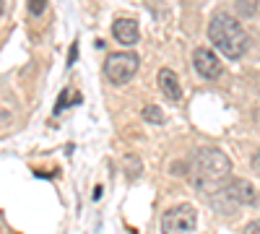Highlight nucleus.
I'll list each match as a JSON object with an SVG mask.
<instances>
[{
  "mask_svg": "<svg viewBox=\"0 0 260 234\" xmlns=\"http://www.w3.org/2000/svg\"><path fill=\"white\" fill-rule=\"evenodd\" d=\"M71 102H73V104H78V102H81V94H78V91H62V94H60V99H57L55 115H60V112L71 104Z\"/></svg>",
  "mask_w": 260,
  "mask_h": 234,
  "instance_id": "9",
  "label": "nucleus"
},
{
  "mask_svg": "<svg viewBox=\"0 0 260 234\" xmlns=\"http://www.w3.org/2000/svg\"><path fill=\"white\" fill-rule=\"evenodd\" d=\"M252 166H255V172L260 175V148H257V151L252 154Z\"/></svg>",
  "mask_w": 260,
  "mask_h": 234,
  "instance_id": "15",
  "label": "nucleus"
},
{
  "mask_svg": "<svg viewBox=\"0 0 260 234\" xmlns=\"http://www.w3.org/2000/svg\"><path fill=\"white\" fill-rule=\"evenodd\" d=\"M45 8H47V3H45V0H31V3H29V13H31V16L45 13Z\"/></svg>",
  "mask_w": 260,
  "mask_h": 234,
  "instance_id": "12",
  "label": "nucleus"
},
{
  "mask_svg": "<svg viewBox=\"0 0 260 234\" xmlns=\"http://www.w3.org/2000/svg\"><path fill=\"white\" fill-rule=\"evenodd\" d=\"M156 81H159V89H161V94H164L169 102H177V99H182V86H180V81H177L175 71L161 68V71H159V76H156Z\"/></svg>",
  "mask_w": 260,
  "mask_h": 234,
  "instance_id": "8",
  "label": "nucleus"
},
{
  "mask_svg": "<svg viewBox=\"0 0 260 234\" xmlns=\"http://www.w3.org/2000/svg\"><path fill=\"white\" fill-rule=\"evenodd\" d=\"M257 200V193H255V187L247 182V180H242V177H234V180H229L219 193H216L213 198H211V203L216 206V211L219 214H237V206H250V203H255Z\"/></svg>",
  "mask_w": 260,
  "mask_h": 234,
  "instance_id": "3",
  "label": "nucleus"
},
{
  "mask_svg": "<svg viewBox=\"0 0 260 234\" xmlns=\"http://www.w3.org/2000/svg\"><path fill=\"white\" fill-rule=\"evenodd\" d=\"M208 39L211 45L229 60H240L247 52L250 37L242 29V24L226 11H216L208 21Z\"/></svg>",
  "mask_w": 260,
  "mask_h": 234,
  "instance_id": "2",
  "label": "nucleus"
},
{
  "mask_svg": "<svg viewBox=\"0 0 260 234\" xmlns=\"http://www.w3.org/2000/svg\"><path fill=\"white\" fill-rule=\"evenodd\" d=\"M195 221H198L195 208L190 203H180L161 216V234H190L195 229Z\"/></svg>",
  "mask_w": 260,
  "mask_h": 234,
  "instance_id": "5",
  "label": "nucleus"
},
{
  "mask_svg": "<svg viewBox=\"0 0 260 234\" xmlns=\"http://www.w3.org/2000/svg\"><path fill=\"white\" fill-rule=\"evenodd\" d=\"M192 68L198 71L201 78L213 81V78H219V76H221V60H219V55H216L213 50H208V47H198V50L192 52Z\"/></svg>",
  "mask_w": 260,
  "mask_h": 234,
  "instance_id": "6",
  "label": "nucleus"
},
{
  "mask_svg": "<svg viewBox=\"0 0 260 234\" xmlns=\"http://www.w3.org/2000/svg\"><path fill=\"white\" fill-rule=\"evenodd\" d=\"M138 65H141V60L136 52H112L104 62V76L115 86H125L138 73Z\"/></svg>",
  "mask_w": 260,
  "mask_h": 234,
  "instance_id": "4",
  "label": "nucleus"
},
{
  "mask_svg": "<svg viewBox=\"0 0 260 234\" xmlns=\"http://www.w3.org/2000/svg\"><path fill=\"white\" fill-rule=\"evenodd\" d=\"M3 11H6V6H3V3H0V13H3Z\"/></svg>",
  "mask_w": 260,
  "mask_h": 234,
  "instance_id": "17",
  "label": "nucleus"
},
{
  "mask_svg": "<svg viewBox=\"0 0 260 234\" xmlns=\"http://www.w3.org/2000/svg\"><path fill=\"white\" fill-rule=\"evenodd\" d=\"M234 8H237V11H240V13H242V16H252V13H255V8H257V6H255V3H250V6H247V3H237V6H234Z\"/></svg>",
  "mask_w": 260,
  "mask_h": 234,
  "instance_id": "13",
  "label": "nucleus"
},
{
  "mask_svg": "<svg viewBox=\"0 0 260 234\" xmlns=\"http://www.w3.org/2000/svg\"><path fill=\"white\" fill-rule=\"evenodd\" d=\"M242 234H260V221H250V224L245 226Z\"/></svg>",
  "mask_w": 260,
  "mask_h": 234,
  "instance_id": "14",
  "label": "nucleus"
},
{
  "mask_svg": "<svg viewBox=\"0 0 260 234\" xmlns=\"http://www.w3.org/2000/svg\"><path fill=\"white\" fill-rule=\"evenodd\" d=\"M143 117H146L148 122H154V125H161V122H164V115H161V110L156 107V104H148V107L143 110Z\"/></svg>",
  "mask_w": 260,
  "mask_h": 234,
  "instance_id": "10",
  "label": "nucleus"
},
{
  "mask_svg": "<svg viewBox=\"0 0 260 234\" xmlns=\"http://www.w3.org/2000/svg\"><path fill=\"white\" fill-rule=\"evenodd\" d=\"M76 55H78V47L73 45L71 47V55H68V65H73V62H76Z\"/></svg>",
  "mask_w": 260,
  "mask_h": 234,
  "instance_id": "16",
  "label": "nucleus"
},
{
  "mask_svg": "<svg viewBox=\"0 0 260 234\" xmlns=\"http://www.w3.org/2000/svg\"><path fill=\"white\" fill-rule=\"evenodd\" d=\"M125 172H127V177H138L141 175V159H136V156H125Z\"/></svg>",
  "mask_w": 260,
  "mask_h": 234,
  "instance_id": "11",
  "label": "nucleus"
},
{
  "mask_svg": "<svg viewBox=\"0 0 260 234\" xmlns=\"http://www.w3.org/2000/svg\"><path fill=\"white\" fill-rule=\"evenodd\" d=\"M112 34L120 45H136L138 42V21L136 18H117L112 24Z\"/></svg>",
  "mask_w": 260,
  "mask_h": 234,
  "instance_id": "7",
  "label": "nucleus"
},
{
  "mask_svg": "<svg viewBox=\"0 0 260 234\" xmlns=\"http://www.w3.org/2000/svg\"><path fill=\"white\" fill-rule=\"evenodd\" d=\"M232 161L219 148H198L187 161V180L201 193H219L229 177Z\"/></svg>",
  "mask_w": 260,
  "mask_h": 234,
  "instance_id": "1",
  "label": "nucleus"
}]
</instances>
